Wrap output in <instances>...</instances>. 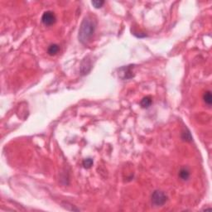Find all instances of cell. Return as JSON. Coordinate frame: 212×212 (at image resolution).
Wrapping results in <instances>:
<instances>
[{"mask_svg": "<svg viewBox=\"0 0 212 212\" xmlns=\"http://www.w3.org/2000/svg\"><path fill=\"white\" fill-rule=\"evenodd\" d=\"M96 28V22L95 20L90 17L85 18L81 25L80 26L79 30V41L82 44H87L91 42V38L95 33Z\"/></svg>", "mask_w": 212, "mask_h": 212, "instance_id": "obj_1", "label": "cell"}, {"mask_svg": "<svg viewBox=\"0 0 212 212\" xmlns=\"http://www.w3.org/2000/svg\"><path fill=\"white\" fill-rule=\"evenodd\" d=\"M167 201V196L162 191H154L152 194V203L155 206H163Z\"/></svg>", "mask_w": 212, "mask_h": 212, "instance_id": "obj_2", "label": "cell"}, {"mask_svg": "<svg viewBox=\"0 0 212 212\" xmlns=\"http://www.w3.org/2000/svg\"><path fill=\"white\" fill-rule=\"evenodd\" d=\"M56 16L52 11L45 12L42 16V22L46 26H51L56 23Z\"/></svg>", "mask_w": 212, "mask_h": 212, "instance_id": "obj_3", "label": "cell"}, {"mask_svg": "<svg viewBox=\"0 0 212 212\" xmlns=\"http://www.w3.org/2000/svg\"><path fill=\"white\" fill-rule=\"evenodd\" d=\"M178 176L183 181H187L190 177V171L186 167H182L181 168V170L179 171Z\"/></svg>", "mask_w": 212, "mask_h": 212, "instance_id": "obj_4", "label": "cell"}, {"mask_svg": "<svg viewBox=\"0 0 212 212\" xmlns=\"http://www.w3.org/2000/svg\"><path fill=\"white\" fill-rule=\"evenodd\" d=\"M60 51V46L57 45V44H52L48 47L47 49V52L49 54L50 56H55L57 55V53L59 52Z\"/></svg>", "mask_w": 212, "mask_h": 212, "instance_id": "obj_5", "label": "cell"}, {"mask_svg": "<svg viewBox=\"0 0 212 212\" xmlns=\"http://www.w3.org/2000/svg\"><path fill=\"white\" fill-rule=\"evenodd\" d=\"M152 103V99L151 97H150V96H146V97H144V98L142 99L140 105L141 106H142V108L147 109V108L151 106Z\"/></svg>", "mask_w": 212, "mask_h": 212, "instance_id": "obj_6", "label": "cell"}, {"mask_svg": "<svg viewBox=\"0 0 212 212\" xmlns=\"http://www.w3.org/2000/svg\"><path fill=\"white\" fill-rule=\"evenodd\" d=\"M203 99H204L205 103L208 106H211L212 104V96H211V92L210 91H206L205 93L204 94V96H203Z\"/></svg>", "mask_w": 212, "mask_h": 212, "instance_id": "obj_7", "label": "cell"}, {"mask_svg": "<svg viewBox=\"0 0 212 212\" xmlns=\"http://www.w3.org/2000/svg\"><path fill=\"white\" fill-rule=\"evenodd\" d=\"M182 139L185 141H189V142H191V141L192 140V137L191 135V132H190L189 131H187V130L182 132Z\"/></svg>", "mask_w": 212, "mask_h": 212, "instance_id": "obj_8", "label": "cell"}, {"mask_svg": "<svg viewBox=\"0 0 212 212\" xmlns=\"http://www.w3.org/2000/svg\"><path fill=\"white\" fill-rule=\"evenodd\" d=\"M93 163H94V162H93V159L92 158H85L83 161L82 164H83L85 168H87L88 169V168H91L93 166Z\"/></svg>", "mask_w": 212, "mask_h": 212, "instance_id": "obj_9", "label": "cell"}, {"mask_svg": "<svg viewBox=\"0 0 212 212\" xmlns=\"http://www.w3.org/2000/svg\"><path fill=\"white\" fill-rule=\"evenodd\" d=\"M91 4H92V5H93L95 8H100L103 5H104L105 2H104V1H99V0H96V1H92Z\"/></svg>", "mask_w": 212, "mask_h": 212, "instance_id": "obj_10", "label": "cell"}]
</instances>
